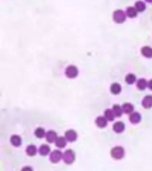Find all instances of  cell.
Segmentation results:
<instances>
[{
	"label": "cell",
	"instance_id": "6da1fadb",
	"mask_svg": "<svg viewBox=\"0 0 152 171\" xmlns=\"http://www.w3.org/2000/svg\"><path fill=\"white\" fill-rule=\"evenodd\" d=\"M110 154L112 156V158H114L115 160H121L124 158L125 150H124V148L121 146H116V147L112 148Z\"/></svg>",
	"mask_w": 152,
	"mask_h": 171
},
{
	"label": "cell",
	"instance_id": "7a4b0ae2",
	"mask_svg": "<svg viewBox=\"0 0 152 171\" xmlns=\"http://www.w3.org/2000/svg\"><path fill=\"white\" fill-rule=\"evenodd\" d=\"M76 159V154L75 152L72 151V150H67L63 153V161L66 163V164H71V163H73L74 160Z\"/></svg>",
	"mask_w": 152,
	"mask_h": 171
},
{
	"label": "cell",
	"instance_id": "3957f363",
	"mask_svg": "<svg viewBox=\"0 0 152 171\" xmlns=\"http://www.w3.org/2000/svg\"><path fill=\"white\" fill-rule=\"evenodd\" d=\"M126 18V14L123 12L122 10H117L113 13V19L118 23H123Z\"/></svg>",
	"mask_w": 152,
	"mask_h": 171
},
{
	"label": "cell",
	"instance_id": "277c9868",
	"mask_svg": "<svg viewBox=\"0 0 152 171\" xmlns=\"http://www.w3.org/2000/svg\"><path fill=\"white\" fill-rule=\"evenodd\" d=\"M65 74L66 76L69 79H74L77 76L78 74V70L77 69V67L74 65H69V67H67L66 71H65Z\"/></svg>",
	"mask_w": 152,
	"mask_h": 171
},
{
	"label": "cell",
	"instance_id": "5b68a950",
	"mask_svg": "<svg viewBox=\"0 0 152 171\" xmlns=\"http://www.w3.org/2000/svg\"><path fill=\"white\" fill-rule=\"evenodd\" d=\"M62 158H63V154L59 150H55V151L52 152V153L50 154V160L53 163L59 162Z\"/></svg>",
	"mask_w": 152,
	"mask_h": 171
},
{
	"label": "cell",
	"instance_id": "8992f818",
	"mask_svg": "<svg viewBox=\"0 0 152 171\" xmlns=\"http://www.w3.org/2000/svg\"><path fill=\"white\" fill-rule=\"evenodd\" d=\"M65 138H66L69 142H74V141H76L77 138V135L76 131L70 129L65 133Z\"/></svg>",
	"mask_w": 152,
	"mask_h": 171
},
{
	"label": "cell",
	"instance_id": "52a82bcc",
	"mask_svg": "<svg viewBox=\"0 0 152 171\" xmlns=\"http://www.w3.org/2000/svg\"><path fill=\"white\" fill-rule=\"evenodd\" d=\"M142 106L145 109H149L152 107V95H146L142 100Z\"/></svg>",
	"mask_w": 152,
	"mask_h": 171
},
{
	"label": "cell",
	"instance_id": "ba28073f",
	"mask_svg": "<svg viewBox=\"0 0 152 171\" xmlns=\"http://www.w3.org/2000/svg\"><path fill=\"white\" fill-rule=\"evenodd\" d=\"M46 141L49 143H54L56 141V139L58 138L57 137V134L54 132V131H48L46 133Z\"/></svg>",
	"mask_w": 152,
	"mask_h": 171
},
{
	"label": "cell",
	"instance_id": "9c48e42d",
	"mask_svg": "<svg viewBox=\"0 0 152 171\" xmlns=\"http://www.w3.org/2000/svg\"><path fill=\"white\" fill-rule=\"evenodd\" d=\"M141 115L139 112H133L130 114V117H129V120L131 121V123L133 124H137L141 121Z\"/></svg>",
	"mask_w": 152,
	"mask_h": 171
},
{
	"label": "cell",
	"instance_id": "30bf717a",
	"mask_svg": "<svg viewBox=\"0 0 152 171\" xmlns=\"http://www.w3.org/2000/svg\"><path fill=\"white\" fill-rule=\"evenodd\" d=\"M124 129H125V124L121 121H118L113 125V130L116 133H122L124 131Z\"/></svg>",
	"mask_w": 152,
	"mask_h": 171
},
{
	"label": "cell",
	"instance_id": "8fae6325",
	"mask_svg": "<svg viewBox=\"0 0 152 171\" xmlns=\"http://www.w3.org/2000/svg\"><path fill=\"white\" fill-rule=\"evenodd\" d=\"M122 109H123V111H124V112H126L127 114H131L133 111V105L132 103L126 102V103H124V104H123Z\"/></svg>",
	"mask_w": 152,
	"mask_h": 171
},
{
	"label": "cell",
	"instance_id": "7c38bea8",
	"mask_svg": "<svg viewBox=\"0 0 152 171\" xmlns=\"http://www.w3.org/2000/svg\"><path fill=\"white\" fill-rule=\"evenodd\" d=\"M55 144H56L57 147H59V148H64L67 145V139L62 137V136L58 137L55 141Z\"/></svg>",
	"mask_w": 152,
	"mask_h": 171
},
{
	"label": "cell",
	"instance_id": "4fadbf2b",
	"mask_svg": "<svg viewBox=\"0 0 152 171\" xmlns=\"http://www.w3.org/2000/svg\"><path fill=\"white\" fill-rule=\"evenodd\" d=\"M95 123L99 128H105L107 126V118L105 117H98L95 120Z\"/></svg>",
	"mask_w": 152,
	"mask_h": 171
},
{
	"label": "cell",
	"instance_id": "5bb4252c",
	"mask_svg": "<svg viewBox=\"0 0 152 171\" xmlns=\"http://www.w3.org/2000/svg\"><path fill=\"white\" fill-rule=\"evenodd\" d=\"M10 141H11V144L15 147H18L21 144V138L19 136H16V135L13 136L11 137Z\"/></svg>",
	"mask_w": 152,
	"mask_h": 171
},
{
	"label": "cell",
	"instance_id": "9a60e30c",
	"mask_svg": "<svg viewBox=\"0 0 152 171\" xmlns=\"http://www.w3.org/2000/svg\"><path fill=\"white\" fill-rule=\"evenodd\" d=\"M141 54L147 58L152 57V48L149 47H144L141 48Z\"/></svg>",
	"mask_w": 152,
	"mask_h": 171
},
{
	"label": "cell",
	"instance_id": "2e32d148",
	"mask_svg": "<svg viewBox=\"0 0 152 171\" xmlns=\"http://www.w3.org/2000/svg\"><path fill=\"white\" fill-rule=\"evenodd\" d=\"M37 147H36L35 145H28L27 148H26V152L28 156H35L36 154H37Z\"/></svg>",
	"mask_w": 152,
	"mask_h": 171
},
{
	"label": "cell",
	"instance_id": "e0dca14e",
	"mask_svg": "<svg viewBox=\"0 0 152 171\" xmlns=\"http://www.w3.org/2000/svg\"><path fill=\"white\" fill-rule=\"evenodd\" d=\"M126 15L130 18H134L137 16V10L134 8V7H127L126 9Z\"/></svg>",
	"mask_w": 152,
	"mask_h": 171
},
{
	"label": "cell",
	"instance_id": "ac0fdd59",
	"mask_svg": "<svg viewBox=\"0 0 152 171\" xmlns=\"http://www.w3.org/2000/svg\"><path fill=\"white\" fill-rule=\"evenodd\" d=\"M104 116H105V118H107V120H108V121H112V120H114V118H115V114H114V112H113V110H110V109H108V110H106L105 111H104Z\"/></svg>",
	"mask_w": 152,
	"mask_h": 171
},
{
	"label": "cell",
	"instance_id": "d6986e66",
	"mask_svg": "<svg viewBox=\"0 0 152 171\" xmlns=\"http://www.w3.org/2000/svg\"><path fill=\"white\" fill-rule=\"evenodd\" d=\"M110 91L114 94H118L121 92V86L118 83H113L110 86Z\"/></svg>",
	"mask_w": 152,
	"mask_h": 171
},
{
	"label": "cell",
	"instance_id": "ffe728a7",
	"mask_svg": "<svg viewBox=\"0 0 152 171\" xmlns=\"http://www.w3.org/2000/svg\"><path fill=\"white\" fill-rule=\"evenodd\" d=\"M40 155L42 156H46L49 152H50V147L46 144H43L40 146L39 150H38Z\"/></svg>",
	"mask_w": 152,
	"mask_h": 171
},
{
	"label": "cell",
	"instance_id": "44dd1931",
	"mask_svg": "<svg viewBox=\"0 0 152 171\" xmlns=\"http://www.w3.org/2000/svg\"><path fill=\"white\" fill-rule=\"evenodd\" d=\"M112 110H113V112H114L116 117H120L122 115V113H123V109L118 104H114L113 108H112Z\"/></svg>",
	"mask_w": 152,
	"mask_h": 171
},
{
	"label": "cell",
	"instance_id": "7402d4cb",
	"mask_svg": "<svg viewBox=\"0 0 152 171\" xmlns=\"http://www.w3.org/2000/svg\"><path fill=\"white\" fill-rule=\"evenodd\" d=\"M147 86H148V82L144 79H141L140 80H138V82H137V87H138V89H140V90H144Z\"/></svg>",
	"mask_w": 152,
	"mask_h": 171
},
{
	"label": "cell",
	"instance_id": "603a6c76",
	"mask_svg": "<svg viewBox=\"0 0 152 171\" xmlns=\"http://www.w3.org/2000/svg\"><path fill=\"white\" fill-rule=\"evenodd\" d=\"M35 136H37L38 138H43L44 136H46V131H45L44 128H37V129L35 130Z\"/></svg>",
	"mask_w": 152,
	"mask_h": 171
},
{
	"label": "cell",
	"instance_id": "cb8c5ba5",
	"mask_svg": "<svg viewBox=\"0 0 152 171\" xmlns=\"http://www.w3.org/2000/svg\"><path fill=\"white\" fill-rule=\"evenodd\" d=\"M136 81V76L135 75H133V74H128V75H126V82L127 83V84H133L134 82Z\"/></svg>",
	"mask_w": 152,
	"mask_h": 171
},
{
	"label": "cell",
	"instance_id": "d4e9b609",
	"mask_svg": "<svg viewBox=\"0 0 152 171\" xmlns=\"http://www.w3.org/2000/svg\"><path fill=\"white\" fill-rule=\"evenodd\" d=\"M145 8H146V5H145V4H144L142 1L136 2V4H135V9H136L137 11L142 12V11L145 10Z\"/></svg>",
	"mask_w": 152,
	"mask_h": 171
},
{
	"label": "cell",
	"instance_id": "484cf974",
	"mask_svg": "<svg viewBox=\"0 0 152 171\" xmlns=\"http://www.w3.org/2000/svg\"><path fill=\"white\" fill-rule=\"evenodd\" d=\"M20 171H33V169H32V168L30 167V166H26V167H24V168H21Z\"/></svg>",
	"mask_w": 152,
	"mask_h": 171
},
{
	"label": "cell",
	"instance_id": "4316f807",
	"mask_svg": "<svg viewBox=\"0 0 152 171\" xmlns=\"http://www.w3.org/2000/svg\"><path fill=\"white\" fill-rule=\"evenodd\" d=\"M148 87L149 88V89H151V90H152V79L149 81V82L148 83Z\"/></svg>",
	"mask_w": 152,
	"mask_h": 171
},
{
	"label": "cell",
	"instance_id": "83f0119b",
	"mask_svg": "<svg viewBox=\"0 0 152 171\" xmlns=\"http://www.w3.org/2000/svg\"><path fill=\"white\" fill-rule=\"evenodd\" d=\"M147 2H149V3H152V0H146Z\"/></svg>",
	"mask_w": 152,
	"mask_h": 171
}]
</instances>
